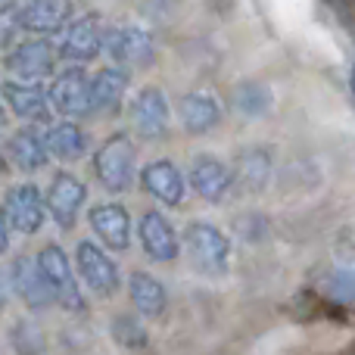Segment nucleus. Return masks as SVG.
Masks as SVG:
<instances>
[{
	"label": "nucleus",
	"instance_id": "f257e3e1",
	"mask_svg": "<svg viewBox=\"0 0 355 355\" xmlns=\"http://www.w3.org/2000/svg\"><path fill=\"white\" fill-rule=\"evenodd\" d=\"M184 252L200 275H225L231 262V240L215 225L193 221L184 227Z\"/></svg>",
	"mask_w": 355,
	"mask_h": 355
},
{
	"label": "nucleus",
	"instance_id": "f03ea898",
	"mask_svg": "<svg viewBox=\"0 0 355 355\" xmlns=\"http://www.w3.org/2000/svg\"><path fill=\"white\" fill-rule=\"evenodd\" d=\"M37 268H41V277L50 290V300L60 302L69 312H85V296L78 290V281H75V271L69 265V256L60 250L56 243H47L41 252H37Z\"/></svg>",
	"mask_w": 355,
	"mask_h": 355
},
{
	"label": "nucleus",
	"instance_id": "7ed1b4c3",
	"mask_svg": "<svg viewBox=\"0 0 355 355\" xmlns=\"http://www.w3.org/2000/svg\"><path fill=\"white\" fill-rule=\"evenodd\" d=\"M94 168L110 193H125L135 178V144L128 141V135L110 137L94 156Z\"/></svg>",
	"mask_w": 355,
	"mask_h": 355
},
{
	"label": "nucleus",
	"instance_id": "20e7f679",
	"mask_svg": "<svg viewBox=\"0 0 355 355\" xmlns=\"http://www.w3.org/2000/svg\"><path fill=\"white\" fill-rule=\"evenodd\" d=\"M103 50L119 66H150L153 62V37L141 25L103 28Z\"/></svg>",
	"mask_w": 355,
	"mask_h": 355
},
{
	"label": "nucleus",
	"instance_id": "39448f33",
	"mask_svg": "<svg viewBox=\"0 0 355 355\" xmlns=\"http://www.w3.org/2000/svg\"><path fill=\"white\" fill-rule=\"evenodd\" d=\"M75 265H78V275L85 277V284L97 296H112L119 290V265L112 262L100 246L87 243V240L78 243V250H75Z\"/></svg>",
	"mask_w": 355,
	"mask_h": 355
},
{
	"label": "nucleus",
	"instance_id": "423d86ee",
	"mask_svg": "<svg viewBox=\"0 0 355 355\" xmlns=\"http://www.w3.org/2000/svg\"><path fill=\"white\" fill-rule=\"evenodd\" d=\"M85 196H87V187L78 181V178L69 175V172H60L53 181H50L44 209L53 215V221L60 227H72L75 225V215H78L81 202H85Z\"/></svg>",
	"mask_w": 355,
	"mask_h": 355
},
{
	"label": "nucleus",
	"instance_id": "0eeeda50",
	"mask_svg": "<svg viewBox=\"0 0 355 355\" xmlns=\"http://www.w3.org/2000/svg\"><path fill=\"white\" fill-rule=\"evenodd\" d=\"M47 100L62 116H91V78L81 69H69L50 85Z\"/></svg>",
	"mask_w": 355,
	"mask_h": 355
},
{
	"label": "nucleus",
	"instance_id": "6e6552de",
	"mask_svg": "<svg viewBox=\"0 0 355 355\" xmlns=\"http://www.w3.org/2000/svg\"><path fill=\"white\" fill-rule=\"evenodd\" d=\"M6 225H12L19 234H37L44 225V200L37 193V187L31 184H19V187L10 190L6 196Z\"/></svg>",
	"mask_w": 355,
	"mask_h": 355
},
{
	"label": "nucleus",
	"instance_id": "1a4fd4ad",
	"mask_svg": "<svg viewBox=\"0 0 355 355\" xmlns=\"http://www.w3.org/2000/svg\"><path fill=\"white\" fill-rule=\"evenodd\" d=\"M103 50V25H100L97 16H87L81 22L69 25V31L62 35L60 47H56V56L62 60H75V62H87Z\"/></svg>",
	"mask_w": 355,
	"mask_h": 355
},
{
	"label": "nucleus",
	"instance_id": "9d476101",
	"mask_svg": "<svg viewBox=\"0 0 355 355\" xmlns=\"http://www.w3.org/2000/svg\"><path fill=\"white\" fill-rule=\"evenodd\" d=\"M131 119L144 137H162L168 131V119H172L166 94L159 87H144L131 103Z\"/></svg>",
	"mask_w": 355,
	"mask_h": 355
},
{
	"label": "nucleus",
	"instance_id": "9b49d317",
	"mask_svg": "<svg viewBox=\"0 0 355 355\" xmlns=\"http://www.w3.org/2000/svg\"><path fill=\"white\" fill-rule=\"evenodd\" d=\"M53 62H56V47H50L47 41H25L6 56V69L12 75H19L22 81H37L44 75H50Z\"/></svg>",
	"mask_w": 355,
	"mask_h": 355
},
{
	"label": "nucleus",
	"instance_id": "f8f14e48",
	"mask_svg": "<svg viewBox=\"0 0 355 355\" xmlns=\"http://www.w3.org/2000/svg\"><path fill=\"white\" fill-rule=\"evenodd\" d=\"M10 284L19 300L28 309H35V312H41V309H47L50 302H53L47 284H44V277H41V268H37V262L31 256H19L16 262L10 265Z\"/></svg>",
	"mask_w": 355,
	"mask_h": 355
},
{
	"label": "nucleus",
	"instance_id": "ddd939ff",
	"mask_svg": "<svg viewBox=\"0 0 355 355\" xmlns=\"http://www.w3.org/2000/svg\"><path fill=\"white\" fill-rule=\"evenodd\" d=\"M190 184L193 190L209 202H221L231 193L234 181H231V168L215 156H196L193 168H190Z\"/></svg>",
	"mask_w": 355,
	"mask_h": 355
},
{
	"label": "nucleus",
	"instance_id": "4468645a",
	"mask_svg": "<svg viewBox=\"0 0 355 355\" xmlns=\"http://www.w3.org/2000/svg\"><path fill=\"white\" fill-rule=\"evenodd\" d=\"M3 100L10 110L25 122H47L50 119V100L47 91L37 87L35 81H6L3 85Z\"/></svg>",
	"mask_w": 355,
	"mask_h": 355
},
{
	"label": "nucleus",
	"instance_id": "2eb2a0df",
	"mask_svg": "<svg viewBox=\"0 0 355 355\" xmlns=\"http://www.w3.org/2000/svg\"><path fill=\"white\" fill-rule=\"evenodd\" d=\"M91 227L110 250H128L131 240V221L128 212L116 202H100L91 209Z\"/></svg>",
	"mask_w": 355,
	"mask_h": 355
},
{
	"label": "nucleus",
	"instance_id": "dca6fc26",
	"mask_svg": "<svg viewBox=\"0 0 355 355\" xmlns=\"http://www.w3.org/2000/svg\"><path fill=\"white\" fill-rule=\"evenodd\" d=\"M141 243H144V252L156 262H172L178 259V234L175 227L162 218L159 212H144L141 218Z\"/></svg>",
	"mask_w": 355,
	"mask_h": 355
},
{
	"label": "nucleus",
	"instance_id": "f3484780",
	"mask_svg": "<svg viewBox=\"0 0 355 355\" xmlns=\"http://www.w3.org/2000/svg\"><path fill=\"white\" fill-rule=\"evenodd\" d=\"M128 91V72L119 66H110L91 78V112H103V116H116L122 97Z\"/></svg>",
	"mask_w": 355,
	"mask_h": 355
},
{
	"label": "nucleus",
	"instance_id": "a211bd4d",
	"mask_svg": "<svg viewBox=\"0 0 355 355\" xmlns=\"http://www.w3.org/2000/svg\"><path fill=\"white\" fill-rule=\"evenodd\" d=\"M141 184L150 196H156V200L166 202V206H178V202L184 200V178L168 159L150 162L141 172Z\"/></svg>",
	"mask_w": 355,
	"mask_h": 355
},
{
	"label": "nucleus",
	"instance_id": "6ab92c4d",
	"mask_svg": "<svg viewBox=\"0 0 355 355\" xmlns=\"http://www.w3.org/2000/svg\"><path fill=\"white\" fill-rule=\"evenodd\" d=\"M19 28L37 31V35H53L69 19V0H31L19 10Z\"/></svg>",
	"mask_w": 355,
	"mask_h": 355
},
{
	"label": "nucleus",
	"instance_id": "aec40b11",
	"mask_svg": "<svg viewBox=\"0 0 355 355\" xmlns=\"http://www.w3.org/2000/svg\"><path fill=\"white\" fill-rule=\"evenodd\" d=\"M6 153H10L12 166L22 168V172H37V168L47 166V144H44V135L35 125L19 128L6 144Z\"/></svg>",
	"mask_w": 355,
	"mask_h": 355
},
{
	"label": "nucleus",
	"instance_id": "412c9836",
	"mask_svg": "<svg viewBox=\"0 0 355 355\" xmlns=\"http://www.w3.org/2000/svg\"><path fill=\"white\" fill-rule=\"evenodd\" d=\"M271 178V153L262 147H246L234 156V172H231V181L240 184L243 190L256 193L268 184Z\"/></svg>",
	"mask_w": 355,
	"mask_h": 355
},
{
	"label": "nucleus",
	"instance_id": "4be33fe9",
	"mask_svg": "<svg viewBox=\"0 0 355 355\" xmlns=\"http://www.w3.org/2000/svg\"><path fill=\"white\" fill-rule=\"evenodd\" d=\"M181 122H184V128L193 131V135H206V131H212L215 125L221 122L218 100L206 91L187 94V97L181 100Z\"/></svg>",
	"mask_w": 355,
	"mask_h": 355
},
{
	"label": "nucleus",
	"instance_id": "5701e85b",
	"mask_svg": "<svg viewBox=\"0 0 355 355\" xmlns=\"http://www.w3.org/2000/svg\"><path fill=\"white\" fill-rule=\"evenodd\" d=\"M128 293H131L135 309L141 315H147V318H159V315L166 312V287H162L153 275L135 271L128 281Z\"/></svg>",
	"mask_w": 355,
	"mask_h": 355
},
{
	"label": "nucleus",
	"instance_id": "b1692460",
	"mask_svg": "<svg viewBox=\"0 0 355 355\" xmlns=\"http://www.w3.org/2000/svg\"><path fill=\"white\" fill-rule=\"evenodd\" d=\"M44 144H47V156H56V159H78L87 150L85 131L72 122L53 125V128L47 131V137H44Z\"/></svg>",
	"mask_w": 355,
	"mask_h": 355
},
{
	"label": "nucleus",
	"instance_id": "393cba45",
	"mask_svg": "<svg viewBox=\"0 0 355 355\" xmlns=\"http://www.w3.org/2000/svg\"><path fill=\"white\" fill-rule=\"evenodd\" d=\"M234 106H237L243 116L259 119V116H265V112H268L271 91L265 85H259V81H243V85L234 91Z\"/></svg>",
	"mask_w": 355,
	"mask_h": 355
},
{
	"label": "nucleus",
	"instance_id": "a878e982",
	"mask_svg": "<svg viewBox=\"0 0 355 355\" xmlns=\"http://www.w3.org/2000/svg\"><path fill=\"white\" fill-rule=\"evenodd\" d=\"M112 337H116V343L125 346V349H144V346H147V331H144V324L135 315H119V318L112 321Z\"/></svg>",
	"mask_w": 355,
	"mask_h": 355
},
{
	"label": "nucleus",
	"instance_id": "bb28decb",
	"mask_svg": "<svg viewBox=\"0 0 355 355\" xmlns=\"http://www.w3.org/2000/svg\"><path fill=\"white\" fill-rule=\"evenodd\" d=\"M12 343H16L19 355H44V337L31 321H19L12 327Z\"/></svg>",
	"mask_w": 355,
	"mask_h": 355
},
{
	"label": "nucleus",
	"instance_id": "cd10ccee",
	"mask_svg": "<svg viewBox=\"0 0 355 355\" xmlns=\"http://www.w3.org/2000/svg\"><path fill=\"white\" fill-rule=\"evenodd\" d=\"M324 293L334 296V300H349L352 296V277L349 271H327L324 275Z\"/></svg>",
	"mask_w": 355,
	"mask_h": 355
},
{
	"label": "nucleus",
	"instance_id": "c85d7f7f",
	"mask_svg": "<svg viewBox=\"0 0 355 355\" xmlns=\"http://www.w3.org/2000/svg\"><path fill=\"white\" fill-rule=\"evenodd\" d=\"M19 12L16 10H0V47L3 44H10L12 41V35H16V28H19Z\"/></svg>",
	"mask_w": 355,
	"mask_h": 355
},
{
	"label": "nucleus",
	"instance_id": "c756f323",
	"mask_svg": "<svg viewBox=\"0 0 355 355\" xmlns=\"http://www.w3.org/2000/svg\"><path fill=\"white\" fill-rule=\"evenodd\" d=\"M6 246H10V225H6L3 206H0V252H6Z\"/></svg>",
	"mask_w": 355,
	"mask_h": 355
},
{
	"label": "nucleus",
	"instance_id": "7c9ffc66",
	"mask_svg": "<svg viewBox=\"0 0 355 355\" xmlns=\"http://www.w3.org/2000/svg\"><path fill=\"white\" fill-rule=\"evenodd\" d=\"M6 300H10V277L0 271V309L6 306Z\"/></svg>",
	"mask_w": 355,
	"mask_h": 355
},
{
	"label": "nucleus",
	"instance_id": "2f4dec72",
	"mask_svg": "<svg viewBox=\"0 0 355 355\" xmlns=\"http://www.w3.org/2000/svg\"><path fill=\"white\" fill-rule=\"evenodd\" d=\"M6 122V119H3V110H0V125H3Z\"/></svg>",
	"mask_w": 355,
	"mask_h": 355
},
{
	"label": "nucleus",
	"instance_id": "473e14b6",
	"mask_svg": "<svg viewBox=\"0 0 355 355\" xmlns=\"http://www.w3.org/2000/svg\"><path fill=\"white\" fill-rule=\"evenodd\" d=\"M0 172H3V159H0Z\"/></svg>",
	"mask_w": 355,
	"mask_h": 355
}]
</instances>
